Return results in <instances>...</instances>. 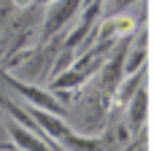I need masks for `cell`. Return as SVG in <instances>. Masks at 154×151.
Returning a JSON list of instances; mask_svg holds the SVG:
<instances>
[{"label": "cell", "mask_w": 154, "mask_h": 151, "mask_svg": "<svg viewBox=\"0 0 154 151\" xmlns=\"http://www.w3.org/2000/svg\"><path fill=\"white\" fill-rule=\"evenodd\" d=\"M5 127H8V135H11V140H14L16 149H22V151H54L41 135H35L32 130H27L19 122H8Z\"/></svg>", "instance_id": "6da1fadb"}, {"label": "cell", "mask_w": 154, "mask_h": 151, "mask_svg": "<svg viewBox=\"0 0 154 151\" xmlns=\"http://www.w3.org/2000/svg\"><path fill=\"white\" fill-rule=\"evenodd\" d=\"M14 86H16V92H19V95H24L32 105L46 108V111H51V113H57V116H62V113H65V108L60 105V100H54L49 92H43V89H38V86H30V84H22V81H14Z\"/></svg>", "instance_id": "7a4b0ae2"}, {"label": "cell", "mask_w": 154, "mask_h": 151, "mask_svg": "<svg viewBox=\"0 0 154 151\" xmlns=\"http://www.w3.org/2000/svg\"><path fill=\"white\" fill-rule=\"evenodd\" d=\"M30 113H32L35 124H38V127H43V130H46V135H51V138H57V140H62V138L70 132V130L65 127L62 116H57V113H51V111H46V108L30 105Z\"/></svg>", "instance_id": "3957f363"}, {"label": "cell", "mask_w": 154, "mask_h": 151, "mask_svg": "<svg viewBox=\"0 0 154 151\" xmlns=\"http://www.w3.org/2000/svg\"><path fill=\"white\" fill-rule=\"evenodd\" d=\"M79 3L81 0H60V3H54V8H51V14H49V24H46V32H57L73 14H76V8H79Z\"/></svg>", "instance_id": "277c9868"}, {"label": "cell", "mask_w": 154, "mask_h": 151, "mask_svg": "<svg viewBox=\"0 0 154 151\" xmlns=\"http://www.w3.org/2000/svg\"><path fill=\"white\" fill-rule=\"evenodd\" d=\"M84 78H87V73H84V70H79V68H70V70H62V73L54 78L51 89H76V86H79Z\"/></svg>", "instance_id": "5b68a950"}, {"label": "cell", "mask_w": 154, "mask_h": 151, "mask_svg": "<svg viewBox=\"0 0 154 151\" xmlns=\"http://www.w3.org/2000/svg\"><path fill=\"white\" fill-rule=\"evenodd\" d=\"M130 119H133L135 127L146 119V89H138L135 97L130 100Z\"/></svg>", "instance_id": "8992f818"}, {"label": "cell", "mask_w": 154, "mask_h": 151, "mask_svg": "<svg viewBox=\"0 0 154 151\" xmlns=\"http://www.w3.org/2000/svg\"><path fill=\"white\" fill-rule=\"evenodd\" d=\"M62 143H65L70 151H97V149H100V140L79 138V135H73V132H68V135L62 138Z\"/></svg>", "instance_id": "52a82bcc"}, {"label": "cell", "mask_w": 154, "mask_h": 151, "mask_svg": "<svg viewBox=\"0 0 154 151\" xmlns=\"http://www.w3.org/2000/svg\"><path fill=\"white\" fill-rule=\"evenodd\" d=\"M141 81H143V76H141V73H133V76L122 84V89H119V103L130 105V100H133V97H135V92L141 89Z\"/></svg>", "instance_id": "ba28073f"}, {"label": "cell", "mask_w": 154, "mask_h": 151, "mask_svg": "<svg viewBox=\"0 0 154 151\" xmlns=\"http://www.w3.org/2000/svg\"><path fill=\"white\" fill-rule=\"evenodd\" d=\"M146 62V49L141 46V49H135L130 57H127V65H125V73L127 76H133V73H141V65Z\"/></svg>", "instance_id": "9c48e42d"}, {"label": "cell", "mask_w": 154, "mask_h": 151, "mask_svg": "<svg viewBox=\"0 0 154 151\" xmlns=\"http://www.w3.org/2000/svg\"><path fill=\"white\" fill-rule=\"evenodd\" d=\"M89 24H92V22H81V27H79V30H76V32H73V35L68 38V43H79V41H81V38L87 35V30H89Z\"/></svg>", "instance_id": "30bf717a"}, {"label": "cell", "mask_w": 154, "mask_h": 151, "mask_svg": "<svg viewBox=\"0 0 154 151\" xmlns=\"http://www.w3.org/2000/svg\"><path fill=\"white\" fill-rule=\"evenodd\" d=\"M5 135H8V127L3 124V119H0V146L5 143Z\"/></svg>", "instance_id": "8fae6325"}, {"label": "cell", "mask_w": 154, "mask_h": 151, "mask_svg": "<svg viewBox=\"0 0 154 151\" xmlns=\"http://www.w3.org/2000/svg\"><path fill=\"white\" fill-rule=\"evenodd\" d=\"M32 3H35V0H14L16 8H27V5H32Z\"/></svg>", "instance_id": "7c38bea8"}, {"label": "cell", "mask_w": 154, "mask_h": 151, "mask_svg": "<svg viewBox=\"0 0 154 151\" xmlns=\"http://www.w3.org/2000/svg\"><path fill=\"white\" fill-rule=\"evenodd\" d=\"M130 3H135V0H114L116 8H125V5H130Z\"/></svg>", "instance_id": "4fadbf2b"}, {"label": "cell", "mask_w": 154, "mask_h": 151, "mask_svg": "<svg viewBox=\"0 0 154 151\" xmlns=\"http://www.w3.org/2000/svg\"><path fill=\"white\" fill-rule=\"evenodd\" d=\"M43 5H54V3H60V0H41Z\"/></svg>", "instance_id": "5bb4252c"}, {"label": "cell", "mask_w": 154, "mask_h": 151, "mask_svg": "<svg viewBox=\"0 0 154 151\" xmlns=\"http://www.w3.org/2000/svg\"><path fill=\"white\" fill-rule=\"evenodd\" d=\"M14 151H22V149H14Z\"/></svg>", "instance_id": "9a60e30c"}]
</instances>
